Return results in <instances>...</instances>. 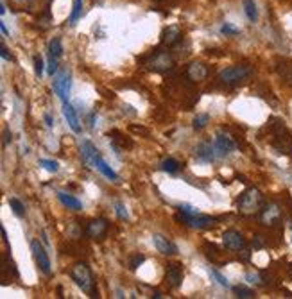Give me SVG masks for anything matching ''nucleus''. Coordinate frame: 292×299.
Returning <instances> with one entry per match:
<instances>
[{"mask_svg":"<svg viewBox=\"0 0 292 299\" xmlns=\"http://www.w3.org/2000/svg\"><path fill=\"white\" fill-rule=\"evenodd\" d=\"M108 230H110V222L106 221V219H94V221H90L88 226H86V235L92 240H100V238L106 236Z\"/></svg>","mask_w":292,"mask_h":299,"instance_id":"obj_12","label":"nucleus"},{"mask_svg":"<svg viewBox=\"0 0 292 299\" xmlns=\"http://www.w3.org/2000/svg\"><path fill=\"white\" fill-rule=\"evenodd\" d=\"M5 13V5H4V2H2V4H0V15H4Z\"/></svg>","mask_w":292,"mask_h":299,"instance_id":"obj_40","label":"nucleus"},{"mask_svg":"<svg viewBox=\"0 0 292 299\" xmlns=\"http://www.w3.org/2000/svg\"><path fill=\"white\" fill-rule=\"evenodd\" d=\"M272 127V147L276 149L280 154L292 156V135L285 129L280 120H271Z\"/></svg>","mask_w":292,"mask_h":299,"instance_id":"obj_3","label":"nucleus"},{"mask_svg":"<svg viewBox=\"0 0 292 299\" xmlns=\"http://www.w3.org/2000/svg\"><path fill=\"white\" fill-rule=\"evenodd\" d=\"M222 244H224V247L231 249V251H242L247 246V240H245L244 235L239 233V231L228 230L222 233Z\"/></svg>","mask_w":292,"mask_h":299,"instance_id":"obj_9","label":"nucleus"},{"mask_svg":"<svg viewBox=\"0 0 292 299\" xmlns=\"http://www.w3.org/2000/svg\"><path fill=\"white\" fill-rule=\"evenodd\" d=\"M9 206L16 217H20V219L22 217H25V206H24V203H22L20 199H16V197L9 199Z\"/></svg>","mask_w":292,"mask_h":299,"instance_id":"obj_26","label":"nucleus"},{"mask_svg":"<svg viewBox=\"0 0 292 299\" xmlns=\"http://www.w3.org/2000/svg\"><path fill=\"white\" fill-rule=\"evenodd\" d=\"M63 54V45H61V40L59 38H54L52 42L49 43V56H52V58H61Z\"/></svg>","mask_w":292,"mask_h":299,"instance_id":"obj_25","label":"nucleus"},{"mask_svg":"<svg viewBox=\"0 0 292 299\" xmlns=\"http://www.w3.org/2000/svg\"><path fill=\"white\" fill-rule=\"evenodd\" d=\"M43 120H45V124H47L49 127H54V120H52V116L49 115V113H45V115H43Z\"/></svg>","mask_w":292,"mask_h":299,"instance_id":"obj_37","label":"nucleus"},{"mask_svg":"<svg viewBox=\"0 0 292 299\" xmlns=\"http://www.w3.org/2000/svg\"><path fill=\"white\" fill-rule=\"evenodd\" d=\"M152 244L156 247V251L163 256H174L177 254V246L172 240H169L165 235H160V233H154L152 235Z\"/></svg>","mask_w":292,"mask_h":299,"instance_id":"obj_10","label":"nucleus"},{"mask_svg":"<svg viewBox=\"0 0 292 299\" xmlns=\"http://www.w3.org/2000/svg\"><path fill=\"white\" fill-rule=\"evenodd\" d=\"M2 236H4V242L7 244V233H5V228H2Z\"/></svg>","mask_w":292,"mask_h":299,"instance_id":"obj_39","label":"nucleus"},{"mask_svg":"<svg viewBox=\"0 0 292 299\" xmlns=\"http://www.w3.org/2000/svg\"><path fill=\"white\" fill-rule=\"evenodd\" d=\"M70 278L79 289L83 290L84 294H88L90 298H97V289H95V278L92 269L86 263L79 262L70 269Z\"/></svg>","mask_w":292,"mask_h":299,"instance_id":"obj_2","label":"nucleus"},{"mask_svg":"<svg viewBox=\"0 0 292 299\" xmlns=\"http://www.w3.org/2000/svg\"><path fill=\"white\" fill-rule=\"evenodd\" d=\"M81 156H83L84 163H88V165H94L95 160L100 156V152H99V149L95 147L94 143L86 140V142L81 145Z\"/></svg>","mask_w":292,"mask_h":299,"instance_id":"obj_19","label":"nucleus"},{"mask_svg":"<svg viewBox=\"0 0 292 299\" xmlns=\"http://www.w3.org/2000/svg\"><path fill=\"white\" fill-rule=\"evenodd\" d=\"M94 167L97 168V170H99V172L102 174V176H106V178H108V179H113V181H117V179H119L117 172H115V170H113V168L110 167V165H108V163L104 161V160H102V156H99V158H97V160H95Z\"/></svg>","mask_w":292,"mask_h":299,"instance_id":"obj_21","label":"nucleus"},{"mask_svg":"<svg viewBox=\"0 0 292 299\" xmlns=\"http://www.w3.org/2000/svg\"><path fill=\"white\" fill-rule=\"evenodd\" d=\"M154 298H156V299L163 298V296H162V292H154Z\"/></svg>","mask_w":292,"mask_h":299,"instance_id":"obj_41","label":"nucleus"},{"mask_svg":"<svg viewBox=\"0 0 292 299\" xmlns=\"http://www.w3.org/2000/svg\"><path fill=\"white\" fill-rule=\"evenodd\" d=\"M70 79H72L70 70L63 69L56 74V77L52 81V88L56 92V95L61 99V102H68L67 97H68V92H70Z\"/></svg>","mask_w":292,"mask_h":299,"instance_id":"obj_7","label":"nucleus"},{"mask_svg":"<svg viewBox=\"0 0 292 299\" xmlns=\"http://www.w3.org/2000/svg\"><path fill=\"white\" fill-rule=\"evenodd\" d=\"M187 77L192 83H203L204 79L208 77V67L201 61H192L187 67Z\"/></svg>","mask_w":292,"mask_h":299,"instance_id":"obj_15","label":"nucleus"},{"mask_svg":"<svg viewBox=\"0 0 292 299\" xmlns=\"http://www.w3.org/2000/svg\"><path fill=\"white\" fill-rule=\"evenodd\" d=\"M181 38H183L181 29L177 25H170L162 32V45L163 47H174V45L181 42Z\"/></svg>","mask_w":292,"mask_h":299,"instance_id":"obj_16","label":"nucleus"},{"mask_svg":"<svg viewBox=\"0 0 292 299\" xmlns=\"http://www.w3.org/2000/svg\"><path fill=\"white\" fill-rule=\"evenodd\" d=\"M233 292L237 294V298H240V299H253L255 298V292L251 289H245V287H233Z\"/></svg>","mask_w":292,"mask_h":299,"instance_id":"obj_30","label":"nucleus"},{"mask_svg":"<svg viewBox=\"0 0 292 299\" xmlns=\"http://www.w3.org/2000/svg\"><path fill=\"white\" fill-rule=\"evenodd\" d=\"M81 15H83V0H73V9L70 18H68V23L70 25H75L77 20L81 18Z\"/></svg>","mask_w":292,"mask_h":299,"instance_id":"obj_24","label":"nucleus"},{"mask_svg":"<svg viewBox=\"0 0 292 299\" xmlns=\"http://www.w3.org/2000/svg\"><path fill=\"white\" fill-rule=\"evenodd\" d=\"M0 31H2V34H4V36H9V31H7L5 23H0Z\"/></svg>","mask_w":292,"mask_h":299,"instance_id":"obj_38","label":"nucleus"},{"mask_svg":"<svg viewBox=\"0 0 292 299\" xmlns=\"http://www.w3.org/2000/svg\"><path fill=\"white\" fill-rule=\"evenodd\" d=\"M208 122H210L208 113H201V115H197L195 118H194L192 126H194V129H195V131H201V129H204V127L208 126Z\"/></svg>","mask_w":292,"mask_h":299,"instance_id":"obj_28","label":"nucleus"},{"mask_svg":"<svg viewBox=\"0 0 292 299\" xmlns=\"http://www.w3.org/2000/svg\"><path fill=\"white\" fill-rule=\"evenodd\" d=\"M214 147L217 154H219V158H222L237 149V142L226 131H219L214 138Z\"/></svg>","mask_w":292,"mask_h":299,"instance_id":"obj_8","label":"nucleus"},{"mask_svg":"<svg viewBox=\"0 0 292 299\" xmlns=\"http://www.w3.org/2000/svg\"><path fill=\"white\" fill-rule=\"evenodd\" d=\"M245 279L253 285H264V279H262L260 274H255V273H247L245 274Z\"/></svg>","mask_w":292,"mask_h":299,"instance_id":"obj_34","label":"nucleus"},{"mask_svg":"<svg viewBox=\"0 0 292 299\" xmlns=\"http://www.w3.org/2000/svg\"><path fill=\"white\" fill-rule=\"evenodd\" d=\"M162 170L163 172H169V174H177L181 170V163L174 160V158H167L162 161Z\"/></svg>","mask_w":292,"mask_h":299,"instance_id":"obj_22","label":"nucleus"},{"mask_svg":"<svg viewBox=\"0 0 292 299\" xmlns=\"http://www.w3.org/2000/svg\"><path fill=\"white\" fill-rule=\"evenodd\" d=\"M244 13L251 22L258 20V9H256L255 0H244Z\"/></svg>","mask_w":292,"mask_h":299,"instance_id":"obj_23","label":"nucleus"},{"mask_svg":"<svg viewBox=\"0 0 292 299\" xmlns=\"http://www.w3.org/2000/svg\"><path fill=\"white\" fill-rule=\"evenodd\" d=\"M154 2H165V0H154Z\"/></svg>","mask_w":292,"mask_h":299,"instance_id":"obj_42","label":"nucleus"},{"mask_svg":"<svg viewBox=\"0 0 292 299\" xmlns=\"http://www.w3.org/2000/svg\"><path fill=\"white\" fill-rule=\"evenodd\" d=\"M40 167H43L47 172H52L56 174L59 170V163L58 161H54V160H40Z\"/></svg>","mask_w":292,"mask_h":299,"instance_id":"obj_29","label":"nucleus"},{"mask_svg":"<svg viewBox=\"0 0 292 299\" xmlns=\"http://www.w3.org/2000/svg\"><path fill=\"white\" fill-rule=\"evenodd\" d=\"M115 213H117V217H119L120 221H127V219H129L127 208H125L122 203H117V205H115Z\"/></svg>","mask_w":292,"mask_h":299,"instance_id":"obj_31","label":"nucleus"},{"mask_svg":"<svg viewBox=\"0 0 292 299\" xmlns=\"http://www.w3.org/2000/svg\"><path fill=\"white\" fill-rule=\"evenodd\" d=\"M43 67H45V65H43V59L42 58H34V74L38 75V77H42L43 75Z\"/></svg>","mask_w":292,"mask_h":299,"instance_id":"obj_35","label":"nucleus"},{"mask_svg":"<svg viewBox=\"0 0 292 299\" xmlns=\"http://www.w3.org/2000/svg\"><path fill=\"white\" fill-rule=\"evenodd\" d=\"M282 219V210L276 203H269L262 208L260 211V221L264 226H276Z\"/></svg>","mask_w":292,"mask_h":299,"instance_id":"obj_11","label":"nucleus"},{"mask_svg":"<svg viewBox=\"0 0 292 299\" xmlns=\"http://www.w3.org/2000/svg\"><path fill=\"white\" fill-rule=\"evenodd\" d=\"M144 262H146V256H144V254H135V256L129 260V269L131 271H136Z\"/></svg>","mask_w":292,"mask_h":299,"instance_id":"obj_32","label":"nucleus"},{"mask_svg":"<svg viewBox=\"0 0 292 299\" xmlns=\"http://www.w3.org/2000/svg\"><path fill=\"white\" fill-rule=\"evenodd\" d=\"M291 278H292V265H291Z\"/></svg>","mask_w":292,"mask_h":299,"instance_id":"obj_43","label":"nucleus"},{"mask_svg":"<svg viewBox=\"0 0 292 299\" xmlns=\"http://www.w3.org/2000/svg\"><path fill=\"white\" fill-rule=\"evenodd\" d=\"M31 251H32V258H34V262H36L38 269L42 271L45 276H50L52 273V265H50V258H49L47 251H45V247L40 240H32L31 242Z\"/></svg>","mask_w":292,"mask_h":299,"instance_id":"obj_6","label":"nucleus"},{"mask_svg":"<svg viewBox=\"0 0 292 299\" xmlns=\"http://www.w3.org/2000/svg\"><path fill=\"white\" fill-rule=\"evenodd\" d=\"M253 74V69L249 65H233L228 69H222L219 72V81L222 84H239Z\"/></svg>","mask_w":292,"mask_h":299,"instance_id":"obj_5","label":"nucleus"},{"mask_svg":"<svg viewBox=\"0 0 292 299\" xmlns=\"http://www.w3.org/2000/svg\"><path fill=\"white\" fill-rule=\"evenodd\" d=\"M165 283L170 289H179L183 283V267L179 263H169L165 269Z\"/></svg>","mask_w":292,"mask_h":299,"instance_id":"obj_13","label":"nucleus"},{"mask_svg":"<svg viewBox=\"0 0 292 299\" xmlns=\"http://www.w3.org/2000/svg\"><path fill=\"white\" fill-rule=\"evenodd\" d=\"M187 226H190V228H195V230H204V228H210V226H214L215 222H217V219H214V217L210 215H195V217H190V219H187V221H183Z\"/></svg>","mask_w":292,"mask_h":299,"instance_id":"obj_18","label":"nucleus"},{"mask_svg":"<svg viewBox=\"0 0 292 299\" xmlns=\"http://www.w3.org/2000/svg\"><path fill=\"white\" fill-rule=\"evenodd\" d=\"M194 156H195V160H199V161L203 163H210V161H215L217 158H219V154H217V151H215L214 147V142L212 143H199V145H195V149H194Z\"/></svg>","mask_w":292,"mask_h":299,"instance_id":"obj_14","label":"nucleus"},{"mask_svg":"<svg viewBox=\"0 0 292 299\" xmlns=\"http://www.w3.org/2000/svg\"><path fill=\"white\" fill-rule=\"evenodd\" d=\"M146 69L149 72H154V74H165L169 70L174 69V58L170 52H165V50H156L149 56V59L146 61Z\"/></svg>","mask_w":292,"mask_h":299,"instance_id":"obj_4","label":"nucleus"},{"mask_svg":"<svg viewBox=\"0 0 292 299\" xmlns=\"http://www.w3.org/2000/svg\"><path fill=\"white\" fill-rule=\"evenodd\" d=\"M208 273H210V276H212V278H214L215 281L220 285V287H224V289H231V285H230V281H228V278H226V276H222V274H220L217 269L210 267Z\"/></svg>","mask_w":292,"mask_h":299,"instance_id":"obj_27","label":"nucleus"},{"mask_svg":"<svg viewBox=\"0 0 292 299\" xmlns=\"http://www.w3.org/2000/svg\"><path fill=\"white\" fill-rule=\"evenodd\" d=\"M58 199L61 201V205L65 206V208H68V210H72V211L83 210V203H81L75 195H70V194H67V192H58Z\"/></svg>","mask_w":292,"mask_h":299,"instance_id":"obj_20","label":"nucleus"},{"mask_svg":"<svg viewBox=\"0 0 292 299\" xmlns=\"http://www.w3.org/2000/svg\"><path fill=\"white\" fill-rule=\"evenodd\" d=\"M63 115L67 118L68 126L72 129L73 133H81V122H79V116L73 110L72 104H68V102H63Z\"/></svg>","mask_w":292,"mask_h":299,"instance_id":"obj_17","label":"nucleus"},{"mask_svg":"<svg viewBox=\"0 0 292 299\" xmlns=\"http://www.w3.org/2000/svg\"><path fill=\"white\" fill-rule=\"evenodd\" d=\"M262 208H264V195L258 188H247L240 194L239 201H237V210H239L240 215H256L260 213Z\"/></svg>","mask_w":292,"mask_h":299,"instance_id":"obj_1","label":"nucleus"},{"mask_svg":"<svg viewBox=\"0 0 292 299\" xmlns=\"http://www.w3.org/2000/svg\"><path fill=\"white\" fill-rule=\"evenodd\" d=\"M0 54H2V58H4L5 61H13V56H11L9 50H7L4 45H2V48H0Z\"/></svg>","mask_w":292,"mask_h":299,"instance_id":"obj_36","label":"nucleus"},{"mask_svg":"<svg viewBox=\"0 0 292 299\" xmlns=\"http://www.w3.org/2000/svg\"><path fill=\"white\" fill-rule=\"evenodd\" d=\"M220 31H222V34H226V36H237V34H240V29H239V27L231 25V23H224Z\"/></svg>","mask_w":292,"mask_h":299,"instance_id":"obj_33","label":"nucleus"}]
</instances>
